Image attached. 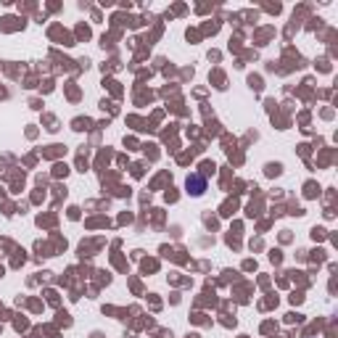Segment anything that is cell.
<instances>
[{"label": "cell", "mask_w": 338, "mask_h": 338, "mask_svg": "<svg viewBox=\"0 0 338 338\" xmlns=\"http://www.w3.org/2000/svg\"><path fill=\"white\" fill-rule=\"evenodd\" d=\"M188 191H191L193 196H201L206 191V177L203 175H191L188 177Z\"/></svg>", "instance_id": "cell-1"}]
</instances>
